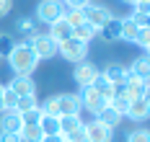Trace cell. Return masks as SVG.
<instances>
[{"label":"cell","mask_w":150,"mask_h":142,"mask_svg":"<svg viewBox=\"0 0 150 142\" xmlns=\"http://www.w3.org/2000/svg\"><path fill=\"white\" fill-rule=\"evenodd\" d=\"M13 75H31L39 65V57L34 54V49L29 47V41H16V47L11 49V54L5 57Z\"/></svg>","instance_id":"6da1fadb"},{"label":"cell","mask_w":150,"mask_h":142,"mask_svg":"<svg viewBox=\"0 0 150 142\" xmlns=\"http://www.w3.org/2000/svg\"><path fill=\"white\" fill-rule=\"evenodd\" d=\"M91 44H86V41H80V39H75V36H70V39H65V41H60V47H57V54H60L65 62L70 65H80L88 60V52H91Z\"/></svg>","instance_id":"7a4b0ae2"},{"label":"cell","mask_w":150,"mask_h":142,"mask_svg":"<svg viewBox=\"0 0 150 142\" xmlns=\"http://www.w3.org/2000/svg\"><path fill=\"white\" fill-rule=\"evenodd\" d=\"M26 41H29V47L34 49V54L39 57V62H42V60H54V57H57V47H60V44H57L47 31H34Z\"/></svg>","instance_id":"3957f363"},{"label":"cell","mask_w":150,"mask_h":142,"mask_svg":"<svg viewBox=\"0 0 150 142\" xmlns=\"http://www.w3.org/2000/svg\"><path fill=\"white\" fill-rule=\"evenodd\" d=\"M62 13H65L62 0H39L36 3V21H42L44 26H49L52 21L62 18Z\"/></svg>","instance_id":"277c9868"},{"label":"cell","mask_w":150,"mask_h":142,"mask_svg":"<svg viewBox=\"0 0 150 142\" xmlns=\"http://www.w3.org/2000/svg\"><path fill=\"white\" fill-rule=\"evenodd\" d=\"M83 13H86V21L93 23L96 29H101L106 21L114 18V11H111L109 5H104V3H88V5L83 8Z\"/></svg>","instance_id":"5b68a950"},{"label":"cell","mask_w":150,"mask_h":142,"mask_svg":"<svg viewBox=\"0 0 150 142\" xmlns=\"http://www.w3.org/2000/svg\"><path fill=\"white\" fill-rule=\"evenodd\" d=\"M83 132H86V142H114V129H109L96 119L83 124Z\"/></svg>","instance_id":"8992f818"},{"label":"cell","mask_w":150,"mask_h":142,"mask_svg":"<svg viewBox=\"0 0 150 142\" xmlns=\"http://www.w3.org/2000/svg\"><path fill=\"white\" fill-rule=\"evenodd\" d=\"M98 67L93 62H80V65H75V70H73V80L78 83V88H88V85H93V80L98 78Z\"/></svg>","instance_id":"52a82bcc"},{"label":"cell","mask_w":150,"mask_h":142,"mask_svg":"<svg viewBox=\"0 0 150 142\" xmlns=\"http://www.w3.org/2000/svg\"><path fill=\"white\" fill-rule=\"evenodd\" d=\"M78 96H80V106H83L86 111H91L93 116L104 109V106H109L104 98H101V93H98L93 85H88V88H80V93H78Z\"/></svg>","instance_id":"ba28073f"},{"label":"cell","mask_w":150,"mask_h":142,"mask_svg":"<svg viewBox=\"0 0 150 142\" xmlns=\"http://www.w3.org/2000/svg\"><path fill=\"white\" fill-rule=\"evenodd\" d=\"M150 116V101L148 96H142V98H132V103H129V109L124 114V119H132V122H148Z\"/></svg>","instance_id":"9c48e42d"},{"label":"cell","mask_w":150,"mask_h":142,"mask_svg":"<svg viewBox=\"0 0 150 142\" xmlns=\"http://www.w3.org/2000/svg\"><path fill=\"white\" fill-rule=\"evenodd\" d=\"M5 88H11L16 96H34L36 93V80L31 75H13Z\"/></svg>","instance_id":"30bf717a"},{"label":"cell","mask_w":150,"mask_h":142,"mask_svg":"<svg viewBox=\"0 0 150 142\" xmlns=\"http://www.w3.org/2000/svg\"><path fill=\"white\" fill-rule=\"evenodd\" d=\"M83 119H80V114H62L60 116V137L62 140H70L75 132H80L83 129Z\"/></svg>","instance_id":"8fae6325"},{"label":"cell","mask_w":150,"mask_h":142,"mask_svg":"<svg viewBox=\"0 0 150 142\" xmlns=\"http://www.w3.org/2000/svg\"><path fill=\"white\" fill-rule=\"evenodd\" d=\"M54 101H57L60 116L62 114H80V111H83V106H80V96L78 93H57Z\"/></svg>","instance_id":"7c38bea8"},{"label":"cell","mask_w":150,"mask_h":142,"mask_svg":"<svg viewBox=\"0 0 150 142\" xmlns=\"http://www.w3.org/2000/svg\"><path fill=\"white\" fill-rule=\"evenodd\" d=\"M148 88H150V80H145V78H137V75H132V72L127 70L124 91L129 93V98H142V96H148Z\"/></svg>","instance_id":"4fadbf2b"},{"label":"cell","mask_w":150,"mask_h":142,"mask_svg":"<svg viewBox=\"0 0 150 142\" xmlns=\"http://www.w3.org/2000/svg\"><path fill=\"white\" fill-rule=\"evenodd\" d=\"M23 129V119H21V114L13 109H8V111H3L0 114V132H21Z\"/></svg>","instance_id":"5bb4252c"},{"label":"cell","mask_w":150,"mask_h":142,"mask_svg":"<svg viewBox=\"0 0 150 142\" xmlns=\"http://www.w3.org/2000/svg\"><path fill=\"white\" fill-rule=\"evenodd\" d=\"M98 36L104 39L106 44H114V41H122V23H119V18L114 16L111 21H106L104 26L98 29Z\"/></svg>","instance_id":"9a60e30c"},{"label":"cell","mask_w":150,"mask_h":142,"mask_svg":"<svg viewBox=\"0 0 150 142\" xmlns=\"http://www.w3.org/2000/svg\"><path fill=\"white\" fill-rule=\"evenodd\" d=\"M101 75H104L111 85H124V80H127V67L119 65V62H109L104 70H101Z\"/></svg>","instance_id":"2e32d148"},{"label":"cell","mask_w":150,"mask_h":142,"mask_svg":"<svg viewBox=\"0 0 150 142\" xmlns=\"http://www.w3.org/2000/svg\"><path fill=\"white\" fill-rule=\"evenodd\" d=\"M47 34L60 44V41H65V39H70V36H73V26H70L65 18H57V21H52V23H49V31H47Z\"/></svg>","instance_id":"e0dca14e"},{"label":"cell","mask_w":150,"mask_h":142,"mask_svg":"<svg viewBox=\"0 0 150 142\" xmlns=\"http://www.w3.org/2000/svg\"><path fill=\"white\" fill-rule=\"evenodd\" d=\"M129 103H132V98H129V93L124 91V85H114V96H111L109 106H111V109H117L122 116H124L127 109H129Z\"/></svg>","instance_id":"ac0fdd59"},{"label":"cell","mask_w":150,"mask_h":142,"mask_svg":"<svg viewBox=\"0 0 150 142\" xmlns=\"http://www.w3.org/2000/svg\"><path fill=\"white\" fill-rule=\"evenodd\" d=\"M93 119H96V122H101V124H106L109 129H117V127H119L122 122H124V116H122V114H119L117 109H111V106H104V109L98 111V114H96Z\"/></svg>","instance_id":"d6986e66"},{"label":"cell","mask_w":150,"mask_h":142,"mask_svg":"<svg viewBox=\"0 0 150 142\" xmlns=\"http://www.w3.org/2000/svg\"><path fill=\"white\" fill-rule=\"evenodd\" d=\"M119 23H122V41H127V44H135L137 34H140V26H137V23H135L129 16L119 18Z\"/></svg>","instance_id":"ffe728a7"},{"label":"cell","mask_w":150,"mask_h":142,"mask_svg":"<svg viewBox=\"0 0 150 142\" xmlns=\"http://www.w3.org/2000/svg\"><path fill=\"white\" fill-rule=\"evenodd\" d=\"M127 70H129L132 75H137V78H145V80H148V78H150V62H148V52H142V54H140V57H137V60H135L132 65H129Z\"/></svg>","instance_id":"44dd1931"},{"label":"cell","mask_w":150,"mask_h":142,"mask_svg":"<svg viewBox=\"0 0 150 142\" xmlns=\"http://www.w3.org/2000/svg\"><path fill=\"white\" fill-rule=\"evenodd\" d=\"M73 36H75V39H80V41H86V44H91V41L98 36V29H96L93 23L86 21V23H80V26H75V29H73Z\"/></svg>","instance_id":"7402d4cb"},{"label":"cell","mask_w":150,"mask_h":142,"mask_svg":"<svg viewBox=\"0 0 150 142\" xmlns=\"http://www.w3.org/2000/svg\"><path fill=\"white\" fill-rule=\"evenodd\" d=\"M39 129H42V134H60V116H47V114H42Z\"/></svg>","instance_id":"603a6c76"},{"label":"cell","mask_w":150,"mask_h":142,"mask_svg":"<svg viewBox=\"0 0 150 142\" xmlns=\"http://www.w3.org/2000/svg\"><path fill=\"white\" fill-rule=\"evenodd\" d=\"M93 88H96V91L101 93V98H104L106 103L111 101V96H114V85H111V83H109V80H106L104 75H101V72H98V78L93 80Z\"/></svg>","instance_id":"cb8c5ba5"},{"label":"cell","mask_w":150,"mask_h":142,"mask_svg":"<svg viewBox=\"0 0 150 142\" xmlns=\"http://www.w3.org/2000/svg\"><path fill=\"white\" fill-rule=\"evenodd\" d=\"M62 18H65L73 29H75V26H80V23H86V13H83V8H65Z\"/></svg>","instance_id":"d4e9b609"},{"label":"cell","mask_w":150,"mask_h":142,"mask_svg":"<svg viewBox=\"0 0 150 142\" xmlns=\"http://www.w3.org/2000/svg\"><path fill=\"white\" fill-rule=\"evenodd\" d=\"M21 134V140L23 142H39L44 134H42V129H39V124H23V129L18 132Z\"/></svg>","instance_id":"484cf974"},{"label":"cell","mask_w":150,"mask_h":142,"mask_svg":"<svg viewBox=\"0 0 150 142\" xmlns=\"http://www.w3.org/2000/svg\"><path fill=\"white\" fill-rule=\"evenodd\" d=\"M16 31L23 34V36H31V34L36 31V21H34V18H29V16L16 18Z\"/></svg>","instance_id":"4316f807"},{"label":"cell","mask_w":150,"mask_h":142,"mask_svg":"<svg viewBox=\"0 0 150 142\" xmlns=\"http://www.w3.org/2000/svg\"><path fill=\"white\" fill-rule=\"evenodd\" d=\"M39 106V101H36V93L34 96H18V101H16V109L18 114H23V111H31V109H36Z\"/></svg>","instance_id":"83f0119b"},{"label":"cell","mask_w":150,"mask_h":142,"mask_svg":"<svg viewBox=\"0 0 150 142\" xmlns=\"http://www.w3.org/2000/svg\"><path fill=\"white\" fill-rule=\"evenodd\" d=\"M124 142H150V132L145 127H137V129H129Z\"/></svg>","instance_id":"f1b7e54d"},{"label":"cell","mask_w":150,"mask_h":142,"mask_svg":"<svg viewBox=\"0 0 150 142\" xmlns=\"http://www.w3.org/2000/svg\"><path fill=\"white\" fill-rule=\"evenodd\" d=\"M39 111L47 114V116H60V111H57V101H54V96H49L47 101L39 103Z\"/></svg>","instance_id":"f546056e"},{"label":"cell","mask_w":150,"mask_h":142,"mask_svg":"<svg viewBox=\"0 0 150 142\" xmlns=\"http://www.w3.org/2000/svg\"><path fill=\"white\" fill-rule=\"evenodd\" d=\"M13 47H16V39H13V36H8V34H0V60H3V57H8Z\"/></svg>","instance_id":"4dcf8cb0"},{"label":"cell","mask_w":150,"mask_h":142,"mask_svg":"<svg viewBox=\"0 0 150 142\" xmlns=\"http://www.w3.org/2000/svg\"><path fill=\"white\" fill-rule=\"evenodd\" d=\"M129 18L135 21L140 29H145V26H150V13L148 11H137V8H132V13H129Z\"/></svg>","instance_id":"1f68e13d"},{"label":"cell","mask_w":150,"mask_h":142,"mask_svg":"<svg viewBox=\"0 0 150 142\" xmlns=\"http://www.w3.org/2000/svg\"><path fill=\"white\" fill-rule=\"evenodd\" d=\"M135 44H137L140 49H145V52H148V47H150V26L140 29V34H137V39H135Z\"/></svg>","instance_id":"d6a6232c"},{"label":"cell","mask_w":150,"mask_h":142,"mask_svg":"<svg viewBox=\"0 0 150 142\" xmlns=\"http://www.w3.org/2000/svg\"><path fill=\"white\" fill-rule=\"evenodd\" d=\"M21 119H23V124H39V119H42V111H39V106L31 111H23L21 114Z\"/></svg>","instance_id":"836d02e7"},{"label":"cell","mask_w":150,"mask_h":142,"mask_svg":"<svg viewBox=\"0 0 150 142\" xmlns=\"http://www.w3.org/2000/svg\"><path fill=\"white\" fill-rule=\"evenodd\" d=\"M16 101H18V96H16L11 88H5V91H3V109H5V111L16 109Z\"/></svg>","instance_id":"e575fe53"},{"label":"cell","mask_w":150,"mask_h":142,"mask_svg":"<svg viewBox=\"0 0 150 142\" xmlns=\"http://www.w3.org/2000/svg\"><path fill=\"white\" fill-rule=\"evenodd\" d=\"M0 142H21V134H16V132H0Z\"/></svg>","instance_id":"d590c367"},{"label":"cell","mask_w":150,"mask_h":142,"mask_svg":"<svg viewBox=\"0 0 150 142\" xmlns=\"http://www.w3.org/2000/svg\"><path fill=\"white\" fill-rule=\"evenodd\" d=\"M91 0H62V5L65 8H86Z\"/></svg>","instance_id":"8d00e7d4"},{"label":"cell","mask_w":150,"mask_h":142,"mask_svg":"<svg viewBox=\"0 0 150 142\" xmlns=\"http://www.w3.org/2000/svg\"><path fill=\"white\" fill-rule=\"evenodd\" d=\"M13 11V0H0V16H8Z\"/></svg>","instance_id":"74e56055"},{"label":"cell","mask_w":150,"mask_h":142,"mask_svg":"<svg viewBox=\"0 0 150 142\" xmlns=\"http://www.w3.org/2000/svg\"><path fill=\"white\" fill-rule=\"evenodd\" d=\"M39 142H62V137H60V134H44Z\"/></svg>","instance_id":"f35d334b"},{"label":"cell","mask_w":150,"mask_h":142,"mask_svg":"<svg viewBox=\"0 0 150 142\" xmlns=\"http://www.w3.org/2000/svg\"><path fill=\"white\" fill-rule=\"evenodd\" d=\"M135 8H137V11H148V13H150V0H137Z\"/></svg>","instance_id":"ab89813d"},{"label":"cell","mask_w":150,"mask_h":142,"mask_svg":"<svg viewBox=\"0 0 150 142\" xmlns=\"http://www.w3.org/2000/svg\"><path fill=\"white\" fill-rule=\"evenodd\" d=\"M3 91H5V85H3V83H0V114H3V111H5V109H3Z\"/></svg>","instance_id":"60d3db41"},{"label":"cell","mask_w":150,"mask_h":142,"mask_svg":"<svg viewBox=\"0 0 150 142\" xmlns=\"http://www.w3.org/2000/svg\"><path fill=\"white\" fill-rule=\"evenodd\" d=\"M122 3H124V5H129V8H135V5H137V0H122Z\"/></svg>","instance_id":"b9f144b4"},{"label":"cell","mask_w":150,"mask_h":142,"mask_svg":"<svg viewBox=\"0 0 150 142\" xmlns=\"http://www.w3.org/2000/svg\"><path fill=\"white\" fill-rule=\"evenodd\" d=\"M62 142H73V140H62Z\"/></svg>","instance_id":"7bdbcfd3"}]
</instances>
